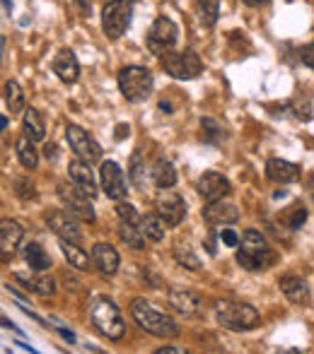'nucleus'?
<instances>
[{
  "label": "nucleus",
  "instance_id": "nucleus-27",
  "mask_svg": "<svg viewBox=\"0 0 314 354\" xmlns=\"http://www.w3.org/2000/svg\"><path fill=\"white\" fill-rule=\"evenodd\" d=\"M22 128H24V136L32 138L34 142H39V140L46 138V126H44V118L37 109H27V111H24Z\"/></svg>",
  "mask_w": 314,
  "mask_h": 354
},
{
  "label": "nucleus",
  "instance_id": "nucleus-48",
  "mask_svg": "<svg viewBox=\"0 0 314 354\" xmlns=\"http://www.w3.org/2000/svg\"><path fill=\"white\" fill-rule=\"evenodd\" d=\"M58 333H61V335H63V337H66V340H68V342H76V335H73V333H71V330H63V328H58Z\"/></svg>",
  "mask_w": 314,
  "mask_h": 354
},
{
  "label": "nucleus",
  "instance_id": "nucleus-14",
  "mask_svg": "<svg viewBox=\"0 0 314 354\" xmlns=\"http://www.w3.org/2000/svg\"><path fill=\"white\" fill-rule=\"evenodd\" d=\"M196 191L206 203H216V201H223L225 196H230V181L218 171H206L198 178Z\"/></svg>",
  "mask_w": 314,
  "mask_h": 354
},
{
  "label": "nucleus",
  "instance_id": "nucleus-49",
  "mask_svg": "<svg viewBox=\"0 0 314 354\" xmlns=\"http://www.w3.org/2000/svg\"><path fill=\"white\" fill-rule=\"evenodd\" d=\"M3 8H5V12H12V0H3Z\"/></svg>",
  "mask_w": 314,
  "mask_h": 354
},
{
  "label": "nucleus",
  "instance_id": "nucleus-7",
  "mask_svg": "<svg viewBox=\"0 0 314 354\" xmlns=\"http://www.w3.org/2000/svg\"><path fill=\"white\" fill-rule=\"evenodd\" d=\"M177 39H179V29L169 17H157L152 22V27L148 29V48H150L152 56L164 58L174 48Z\"/></svg>",
  "mask_w": 314,
  "mask_h": 354
},
{
  "label": "nucleus",
  "instance_id": "nucleus-38",
  "mask_svg": "<svg viewBox=\"0 0 314 354\" xmlns=\"http://www.w3.org/2000/svg\"><path fill=\"white\" fill-rule=\"evenodd\" d=\"M116 217L121 219V222L141 224V214H138V210L131 205V203H119V205H116Z\"/></svg>",
  "mask_w": 314,
  "mask_h": 354
},
{
  "label": "nucleus",
  "instance_id": "nucleus-46",
  "mask_svg": "<svg viewBox=\"0 0 314 354\" xmlns=\"http://www.w3.org/2000/svg\"><path fill=\"white\" fill-rule=\"evenodd\" d=\"M44 152H46V159H56V145H46Z\"/></svg>",
  "mask_w": 314,
  "mask_h": 354
},
{
  "label": "nucleus",
  "instance_id": "nucleus-15",
  "mask_svg": "<svg viewBox=\"0 0 314 354\" xmlns=\"http://www.w3.org/2000/svg\"><path fill=\"white\" fill-rule=\"evenodd\" d=\"M266 176L273 183H295L300 181V167L293 162H286V159L273 157L266 162Z\"/></svg>",
  "mask_w": 314,
  "mask_h": 354
},
{
  "label": "nucleus",
  "instance_id": "nucleus-8",
  "mask_svg": "<svg viewBox=\"0 0 314 354\" xmlns=\"http://www.w3.org/2000/svg\"><path fill=\"white\" fill-rule=\"evenodd\" d=\"M162 66L174 80H193L203 73V61L198 58L196 51H169L162 58Z\"/></svg>",
  "mask_w": 314,
  "mask_h": 354
},
{
  "label": "nucleus",
  "instance_id": "nucleus-44",
  "mask_svg": "<svg viewBox=\"0 0 314 354\" xmlns=\"http://www.w3.org/2000/svg\"><path fill=\"white\" fill-rule=\"evenodd\" d=\"M73 3L80 8V12H85V15H89V3L87 0H73Z\"/></svg>",
  "mask_w": 314,
  "mask_h": 354
},
{
  "label": "nucleus",
  "instance_id": "nucleus-21",
  "mask_svg": "<svg viewBox=\"0 0 314 354\" xmlns=\"http://www.w3.org/2000/svg\"><path fill=\"white\" fill-rule=\"evenodd\" d=\"M68 174H71L73 183L82 188L89 198L97 196V183H94V174H92V169H89V162L76 159V162L68 164Z\"/></svg>",
  "mask_w": 314,
  "mask_h": 354
},
{
  "label": "nucleus",
  "instance_id": "nucleus-29",
  "mask_svg": "<svg viewBox=\"0 0 314 354\" xmlns=\"http://www.w3.org/2000/svg\"><path fill=\"white\" fill-rule=\"evenodd\" d=\"M15 149H17V159H19V164H22L24 169H37L39 152H37V147H34L32 138L22 136L17 140V145H15Z\"/></svg>",
  "mask_w": 314,
  "mask_h": 354
},
{
  "label": "nucleus",
  "instance_id": "nucleus-34",
  "mask_svg": "<svg viewBox=\"0 0 314 354\" xmlns=\"http://www.w3.org/2000/svg\"><path fill=\"white\" fill-rule=\"evenodd\" d=\"M174 261H177L179 266L186 268V270H191V272L201 270V261H198V256L189 246H177V248H174Z\"/></svg>",
  "mask_w": 314,
  "mask_h": 354
},
{
  "label": "nucleus",
  "instance_id": "nucleus-19",
  "mask_svg": "<svg viewBox=\"0 0 314 354\" xmlns=\"http://www.w3.org/2000/svg\"><path fill=\"white\" fill-rule=\"evenodd\" d=\"M22 236H24V229L19 222H15V219H3L0 222V251H3V258L12 256L15 248L22 241Z\"/></svg>",
  "mask_w": 314,
  "mask_h": 354
},
{
  "label": "nucleus",
  "instance_id": "nucleus-10",
  "mask_svg": "<svg viewBox=\"0 0 314 354\" xmlns=\"http://www.w3.org/2000/svg\"><path fill=\"white\" fill-rule=\"evenodd\" d=\"M66 138H68V145H71V149L78 154V159H82V162H99L102 159V147H99V142L94 140L89 133H85L80 126H68L66 128Z\"/></svg>",
  "mask_w": 314,
  "mask_h": 354
},
{
  "label": "nucleus",
  "instance_id": "nucleus-26",
  "mask_svg": "<svg viewBox=\"0 0 314 354\" xmlns=\"http://www.w3.org/2000/svg\"><path fill=\"white\" fill-rule=\"evenodd\" d=\"M22 256H24V263H27L34 272H44V270L51 268V258H49V253L44 251L39 243H27L24 251H22Z\"/></svg>",
  "mask_w": 314,
  "mask_h": 354
},
{
  "label": "nucleus",
  "instance_id": "nucleus-37",
  "mask_svg": "<svg viewBox=\"0 0 314 354\" xmlns=\"http://www.w3.org/2000/svg\"><path fill=\"white\" fill-rule=\"evenodd\" d=\"M305 222H307V210H305L302 205H293L290 210H288V214H286V224L293 229V232H295V229H300Z\"/></svg>",
  "mask_w": 314,
  "mask_h": 354
},
{
  "label": "nucleus",
  "instance_id": "nucleus-31",
  "mask_svg": "<svg viewBox=\"0 0 314 354\" xmlns=\"http://www.w3.org/2000/svg\"><path fill=\"white\" fill-rule=\"evenodd\" d=\"M218 12H220V0H198L196 3L198 22L203 27H213L218 22Z\"/></svg>",
  "mask_w": 314,
  "mask_h": 354
},
{
  "label": "nucleus",
  "instance_id": "nucleus-23",
  "mask_svg": "<svg viewBox=\"0 0 314 354\" xmlns=\"http://www.w3.org/2000/svg\"><path fill=\"white\" fill-rule=\"evenodd\" d=\"M15 280L22 282L27 292H34L37 297H51L56 292V282L51 277H39V275H24V272H15Z\"/></svg>",
  "mask_w": 314,
  "mask_h": 354
},
{
  "label": "nucleus",
  "instance_id": "nucleus-22",
  "mask_svg": "<svg viewBox=\"0 0 314 354\" xmlns=\"http://www.w3.org/2000/svg\"><path fill=\"white\" fill-rule=\"evenodd\" d=\"M53 73H56L63 82H68V84L76 82V80L80 77V63H78L76 53L68 51V48L58 51V56L53 58Z\"/></svg>",
  "mask_w": 314,
  "mask_h": 354
},
{
  "label": "nucleus",
  "instance_id": "nucleus-13",
  "mask_svg": "<svg viewBox=\"0 0 314 354\" xmlns=\"http://www.w3.org/2000/svg\"><path fill=\"white\" fill-rule=\"evenodd\" d=\"M99 183H102V191L107 193V198H112V201L126 198V176H123L121 167L116 162H102V167H99Z\"/></svg>",
  "mask_w": 314,
  "mask_h": 354
},
{
  "label": "nucleus",
  "instance_id": "nucleus-45",
  "mask_svg": "<svg viewBox=\"0 0 314 354\" xmlns=\"http://www.w3.org/2000/svg\"><path fill=\"white\" fill-rule=\"evenodd\" d=\"M244 5H249V8H263V5H268V0H244Z\"/></svg>",
  "mask_w": 314,
  "mask_h": 354
},
{
  "label": "nucleus",
  "instance_id": "nucleus-33",
  "mask_svg": "<svg viewBox=\"0 0 314 354\" xmlns=\"http://www.w3.org/2000/svg\"><path fill=\"white\" fill-rule=\"evenodd\" d=\"M128 176H131L133 186H136L138 191H146L148 178H146V164H143L141 152H133V157H131V171H128Z\"/></svg>",
  "mask_w": 314,
  "mask_h": 354
},
{
  "label": "nucleus",
  "instance_id": "nucleus-6",
  "mask_svg": "<svg viewBox=\"0 0 314 354\" xmlns=\"http://www.w3.org/2000/svg\"><path fill=\"white\" fill-rule=\"evenodd\" d=\"M133 17V3L131 0H112L102 10V29L112 41L121 39L126 29L131 27Z\"/></svg>",
  "mask_w": 314,
  "mask_h": 354
},
{
  "label": "nucleus",
  "instance_id": "nucleus-24",
  "mask_svg": "<svg viewBox=\"0 0 314 354\" xmlns=\"http://www.w3.org/2000/svg\"><path fill=\"white\" fill-rule=\"evenodd\" d=\"M179 174H177V167H174L169 159L159 157L155 162V167H152V181H155L157 188H172L174 183H177Z\"/></svg>",
  "mask_w": 314,
  "mask_h": 354
},
{
  "label": "nucleus",
  "instance_id": "nucleus-28",
  "mask_svg": "<svg viewBox=\"0 0 314 354\" xmlns=\"http://www.w3.org/2000/svg\"><path fill=\"white\" fill-rule=\"evenodd\" d=\"M119 236L126 246H131L133 251H143L146 248V234H143L141 224H133V222H121L119 227Z\"/></svg>",
  "mask_w": 314,
  "mask_h": 354
},
{
  "label": "nucleus",
  "instance_id": "nucleus-43",
  "mask_svg": "<svg viewBox=\"0 0 314 354\" xmlns=\"http://www.w3.org/2000/svg\"><path fill=\"white\" fill-rule=\"evenodd\" d=\"M157 354H184V350H179V347H159Z\"/></svg>",
  "mask_w": 314,
  "mask_h": 354
},
{
  "label": "nucleus",
  "instance_id": "nucleus-25",
  "mask_svg": "<svg viewBox=\"0 0 314 354\" xmlns=\"http://www.w3.org/2000/svg\"><path fill=\"white\" fill-rule=\"evenodd\" d=\"M61 251H63V256H66V261L71 263L76 270H80V272H87L89 266H92V261H94V258H89L87 251H82L78 243L63 241V239H61Z\"/></svg>",
  "mask_w": 314,
  "mask_h": 354
},
{
  "label": "nucleus",
  "instance_id": "nucleus-1",
  "mask_svg": "<svg viewBox=\"0 0 314 354\" xmlns=\"http://www.w3.org/2000/svg\"><path fill=\"white\" fill-rule=\"evenodd\" d=\"M237 263L249 272H259L271 268L278 261L276 251L268 246L266 236L259 229H247L242 234V248L237 251Z\"/></svg>",
  "mask_w": 314,
  "mask_h": 354
},
{
  "label": "nucleus",
  "instance_id": "nucleus-17",
  "mask_svg": "<svg viewBox=\"0 0 314 354\" xmlns=\"http://www.w3.org/2000/svg\"><path fill=\"white\" fill-rule=\"evenodd\" d=\"M278 287H281V292L286 294L293 304H297V306H307V304H310V299H312L310 287H307V282L302 280L300 275H283L281 280H278Z\"/></svg>",
  "mask_w": 314,
  "mask_h": 354
},
{
  "label": "nucleus",
  "instance_id": "nucleus-36",
  "mask_svg": "<svg viewBox=\"0 0 314 354\" xmlns=\"http://www.w3.org/2000/svg\"><path fill=\"white\" fill-rule=\"evenodd\" d=\"M15 193H17L19 201H34V198H37V186H34V181H29L27 176H22L15 181Z\"/></svg>",
  "mask_w": 314,
  "mask_h": 354
},
{
  "label": "nucleus",
  "instance_id": "nucleus-11",
  "mask_svg": "<svg viewBox=\"0 0 314 354\" xmlns=\"http://www.w3.org/2000/svg\"><path fill=\"white\" fill-rule=\"evenodd\" d=\"M155 210L169 227H177V224H182L184 217H186V203H184V198L179 196V193L169 191V188H162L155 198Z\"/></svg>",
  "mask_w": 314,
  "mask_h": 354
},
{
  "label": "nucleus",
  "instance_id": "nucleus-47",
  "mask_svg": "<svg viewBox=\"0 0 314 354\" xmlns=\"http://www.w3.org/2000/svg\"><path fill=\"white\" fill-rule=\"evenodd\" d=\"M159 111L172 113V111H174V106H172V104H169V102H164V99H162V102H159Z\"/></svg>",
  "mask_w": 314,
  "mask_h": 354
},
{
  "label": "nucleus",
  "instance_id": "nucleus-4",
  "mask_svg": "<svg viewBox=\"0 0 314 354\" xmlns=\"http://www.w3.org/2000/svg\"><path fill=\"white\" fill-rule=\"evenodd\" d=\"M89 318H92V326L102 335H107L109 340H121L123 333H126V321H123L121 311L107 297L94 299L92 306H89Z\"/></svg>",
  "mask_w": 314,
  "mask_h": 354
},
{
  "label": "nucleus",
  "instance_id": "nucleus-2",
  "mask_svg": "<svg viewBox=\"0 0 314 354\" xmlns=\"http://www.w3.org/2000/svg\"><path fill=\"white\" fill-rule=\"evenodd\" d=\"M131 313L138 326L155 337H177L179 333H182V328L177 326V321H174L172 316L152 308V304H148L146 299H133Z\"/></svg>",
  "mask_w": 314,
  "mask_h": 354
},
{
  "label": "nucleus",
  "instance_id": "nucleus-5",
  "mask_svg": "<svg viewBox=\"0 0 314 354\" xmlns=\"http://www.w3.org/2000/svg\"><path fill=\"white\" fill-rule=\"evenodd\" d=\"M119 89L126 102H146L152 92V75L148 68L128 66L119 73Z\"/></svg>",
  "mask_w": 314,
  "mask_h": 354
},
{
  "label": "nucleus",
  "instance_id": "nucleus-42",
  "mask_svg": "<svg viewBox=\"0 0 314 354\" xmlns=\"http://www.w3.org/2000/svg\"><path fill=\"white\" fill-rule=\"evenodd\" d=\"M206 251L211 253V256H216V253H218V248H216V236H208V239H206Z\"/></svg>",
  "mask_w": 314,
  "mask_h": 354
},
{
  "label": "nucleus",
  "instance_id": "nucleus-9",
  "mask_svg": "<svg viewBox=\"0 0 314 354\" xmlns=\"http://www.w3.org/2000/svg\"><path fill=\"white\" fill-rule=\"evenodd\" d=\"M58 198H61V203L66 205V210L71 214H76L80 222L92 224L94 219H97L94 217L92 198L80 186H66V183H61V186H58Z\"/></svg>",
  "mask_w": 314,
  "mask_h": 354
},
{
  "label": "nucleus",
  "instance_id": "nucleus-16",
  "mask_svg": "<svg viewBox=\"0 0 314 354\" xmlns=\"http://www.w3.org/2000/svg\"><path fill=\"white\" fill-rule=\"evenodd\" d=\"M92 258H94V266L99 268V272L107 277L116 275L119 266H121V258H119L116 248L112 243H94L92 248Z\"/></svg>",
  "mask_w": 314,
  "mask_h": 354
},
{
  "label": "nucleus",
  "instance_id": "nucleus-30",
  "mask_svg": "<svg viewBox=\"0 0 314 354\" xmlns=\"http://www.w3.org/2000/svg\"><path fill=\"white\" fill-rule=\"evenodd\" d=\"M164 219L159 217L157 212H150V214H146V217H141V229H143V234H146L150 241H155L159 243L164 239Z\"/></svg>",
  "mask_w": 314,
  "mask_h": 354
},
{
  "label": "nucleus",
  "instance_id": "nucleus-50",
  "mask_svg": "<svg viewBox=\"0 0 314 354\" xmlns=\"http://www.w3.org/2000/svg\"><path fill=\"white\" fill-rule=\"evenodd\" d=\"M312 198H314V188H312Z\"/></svg>",
  "mask_w": 314,
  "mask_h": 354
},
{
  "label": "nucleus",
  "instance_id": "nucleus-18",
  "mask_svg": "<svg viewBox=\"0 0 314 354\" xmlns=\"http://www.w3.org/2000/svg\"><path fill=\"white\" fill-rule=\"evenodd\" d=\"M201 214L208 224H235V222H239L237 207L230 205V203H223V201L208 203V205L201 210Z\"/></svg>",
  "mask_w": 314,
  "mask_h": 354
},
{
  "label": "nucleus",
  "instance_id": "nucleus-35",
  "mask_svg": "<svg viewBox=\"0 0 314 354\" xmlns=\"http://www.w3.org/2000/svg\"><path fill=\"white\" fill-rule=\"evenodd\" d=\"M201 131H203V140L206 142H220L223 138H225V128L213 121V118H203Z\"/></svg>",
  "mask_w": 314,
  "mask_h": 354
},
{
  "label": "nucleus",
  "instance_id": "nucleus-40",
  "mask_svg": "<svg viewBox=\"0 0 314 354\" xmlns=\"http://www.w3.org/2000/svg\"><path fill=\"white\" fill-rule=\"evenodd\" d=\"M220 241L225 243V246H230V248H235V246H239V236L232 229H223L220 232Z\"/></svg>",
  "mask_w": 314,
  "mask_h": 354
},
{
  "label": "nucleus",
  "instance_id": "nucleus-12",
  "mask_svg": "<svg viewBox=\"0 0 314 354\" xmlns=\"http://www.w3.org/2000/svg\"><path fill=\"white\" fill-rule=\"evenodd\" d=\"M46 224L58 239H63V241H73V243L82 241V232H80L78 217H76V214H71L68 210L49 212L46 214Z\"/></svg>",
  "mask_w": 314,
  "mask_h": 354
},
{
  "label": "nucleus",
  "instance_id": "nucleus-32",
  "mask_svg": "<svg viewBox=\"0 0 314 354\" xmlns=\"http://www.w3.org/2000/svg\"><path fill=\"white\" fill-rule=\"evenodd\" d=\"M5 104H8L10 113H19L24 109V92L15 80L5 84Z\"/></svg>",
  "mask_w": 314,
  "mask_h": 354
},
{
  "label": "nucleus",
  "instance_id": "nucleus-20",
  "mask_svg": "<svg viewBox=\"0 0 314 354\" xmlns=\"http://www.w3.org/2000/svg\"><path fill=\"white\" fill-rule=\"evenodd\" d=\"M169 304L184 316H201L203 304L196 294L186 292V289H169Z\"/></svg>",
  "mask_w": 314,
  "mask_h": 354
},
{
  "label": "nucleus",
  "instance_id": "nucleus-3",
  "mask_svg": "<svg viewBox=\"0 0 314 354\" xmlns=\"http://www.w3.org/2000/svg\"><path fill=\"white\" fill-rule=\"evenodd\" d=\"M216 318L225 330L232 333L254 330L259 326V321H261L256 308L252 304H242V301H218Z\"/></svg>",
  "mask_w": 314,
  "mask_h": 354
},
{
  "label": "nucleus",
  "instance_id": "nucleus-39",
  "mask_svg": "<svg viewBox=\"0 0 314 354\" xmlns=\"http://www.w3.org/2000/svg\"><path fill=\"white\" fill-rule=\"evenodd\" d=\"M300 58H302V63H305L307 68H312V71H314V41L307 44V46H302Z\"/></svg>",
  "mask_w": 314,
  "mask_h": 354
},
{
  "label": "nucleus",
  "instance_id": "nucleus-41",
  "mask_svg": "<svg viewBox=\"0 0 314 354\" xmlns=\"http://www.w3.org/2000/svg\"><path fill=\"white\" fill-rule=\"evenodd\" d=\"M128 131H131V128L128 126H116V133H114V138H116V140H123V138H128Z\"/></svg>",
  "mask_w": 314,
  "mask_h": 354
}]
</instances>
